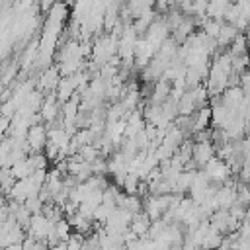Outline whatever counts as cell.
Wrapping results in <instances>:
<instances>
[{
    "label": "cell",
    "instance_id": "cell-1",
    "mask_svg": "<svg viewBox=\"0 0 250 250\" xmlns=\"http://www.w3.org/2000/svg\"><path fill=\"white\" fill-rule=\"evenodd\" d=\"M27 143L31 146V152H43L47 148L49 143V129L45 123L41 125H33L27 133Z\"/></svg>",
    "mask_w": 250,
    "mask_h": 250
},
{
    "label": "cell",
    "instance_id": "cell-2",
    "mask_svg": "<svg viewBox=\"0 0 250 250\" xmlns=\"http://www.w3.org/2000/svg\"><path fill=\"white\" fill-rule=\"evenodd\" d=\"M217 156V148L213 143H195L193 145V162L203 168L207 162H211Z\"/></svg>",
    "mask_w": 250,
    "mask_h": 250
},
{
    "label": "cell",
    "instance_id": "cell-3",
    "mask_svg": "<svg viewBox=\"0 0 250 250\" xmlns=\"http://www.w3.org/2000/svg\"><path fill=\"white\" fill-rule=\"evenodd\" d=\"M150 225H152V221H150V217L143 211V213H137L135 217H133V221H131V230L139 236V238H148V230H150Z\"/></svg>",
    "mask_w": 250,
    "mask_h": 250
},
{
    "label": "cell",
    "instance_id": "cell-4",
    "mask_svg": "<svg viewBox=\"0 0 250 250\" xmlns=\"http://www.w3.org/2000/svg\"><path fill=\"white\" fill-rule=\"evenodd\" d=\"M211 123H213V109H211V105L201 107V109H197L193 113V133H199V131L209 129Z\"/></svg>",
    "mask_w": 250,
    "mask_h": 250
},
{
    "label": "cell",
    "instance_id": "cell-5",
    "mask_svg": "<svg viewBox=\"0 0 250 250\" xmlns=\"http://www.w3.org/2000/svg\"><path fill=\"white\" fill-rule=\"evenodd\" d=\"M117 207L137 215V213H143V199L139 195H127L125 191H121V195L117 197Z\"/></svg>",
    "mask_w": 250,
    "mask_h": 250
},
{
    "label": "cell",
    "instance_id": "cell-6",
    "mask_svg": "<svg viewBox=\"0 0 250 250\" xmlns=\"http://www.w3.org/2000/svg\"><path fill=\"white\" fill-rule=\"evenodd\" d=\"M229 217H230L229 209H217V211L209 217V223H211V227H213L215 230H219L221 234H229V229H227Z\"/></svg>",
    "mask_w": 250,
    "mask_h": 250
},
{
    "label": "cell",
    "instance_id": "cell-7",
    "mask_svg": "<svg viewBox=\"0 0 250 250\" xmlns=\"http://www.w3.org/2000/svg\"><path fill=\"white\" fill-rule=\"evenodd\" d=\"M238 33H240V31H238L234 25H230V23H227V21H225V25H223V29H221V35H219V39H217L219 49L229 51L227 47H230V45L234 43V39L238 37Z\"/></svg>",
    "mask_w": 250,
    "mask_h": 250
},
{
    "label": "cell",
    "instance_id": "cell-8",
    "mask_svg": "<svg viewBox=\"0 0 250 250\" xmlns=\"http://www.w3.org/2000/svg\"><path fill=\"white\" fill-rule=\"evenodd\" d=\"M10 170H12V174H14V178H16V180L31 178V176H33V172H35V168H33V164L29 162V158H23V160L16 162Z\"/></svg>",
    "mask_w": 250,
    "mask_h": 250
},
{
    "label": "cell",
    "instance_id": "cell-9",
    "mask_svg": "<svg viewBox=\"0 0 250 250\" xmlns=\"http://www.w3.org/2000/svg\"><path fill=\"white\" fill-rule=\"evenodd\" d=\"M229 2L225 0H217V2H209V8H207V18L211 20H219V21H225V16H227V10H229Z\"/></svg>",
    "mask_w": 250,
    "mask_h": 250
},
{
    "label": "cell",
    "instance_id": "cell-10",
    "mask_svg": "<svg viewBox=\"0 0 250 250\" xmlns=\"http://www.w3.org/2000/svg\"><path fill=\"white\" fill-rule=\"evenodd\" d=\"M223 240H225V234H221L219 230H215V229L211 227L209 232H207V236L203 238L201 250H219L221 244H223Z\"/></svg>",
    "mask_w": 250,
    "mask_h": 250
},
{
    "label": "cell",
    "instance_id": "cell-11",
    "mask_svg": "<svg viewBox=\"0 0 250 250\" xmlns=\"http://www.w3.org/2000/svg\"><path fill=\"white\" fill-rule=\"evenodd\" d=\"M57 98H59V102L61 104H64V102H68L74 94H76V88H74V84L70 82V78H61V82H59V88H57Z\"/></svg>",
    "mask_w": 250,
    "mask_h": 250
},
{
    "label": "cell",
    "instance_id": "cell-12",
    "mask_svg": "<svg viewBox=\"0 0 250 250\" xmlns=\"http://www.w3.org/2000/svg\"><path fill=\"white\" fill-rule=\"evenodd\" d=\"M68 6H70V4H55V6L51 8V12L47 14V20H51V21H57V23H62V25H64V21L70 18Z\"/></svg>",
    "mask_w": 250,
    "mask_h": 250
},
{
    "label": "cell",
    "instance_id": "cell-13",
    "mask_svg": "<svg viewBox=\"0 0 250 250\" xmlns=\"http://www.w3.org/2000/svg\"><path fill=\"white\" fill-rule=\"evenodd\" d=\"M197 109H199V107H197V104H195L191 92H188V94L178 102V113H180V115H193Z\"/></svg>",
    "mask_w": 250,
    "mask_h": 250
},
{
    "label": "cell",
    "instance_id": "cell-14",
    "mask_svg": "<svg viewBox=\"0 0 250 250\" xmlns=\"http://www.w3.org/2000/svg\"><path fill=\"white\" fill-rule=\"evenodd\" d=\"M223 25H225V21H219V20H211V18H207V20L203 21L201 29H203V33H205V35H209V37H213V39H219Z\"/></svg>",
    "mask_w": 250,
    "mask_h": 250
},
{
    "label": "cell",
    "instance_id": "cell-15",
    "mask_svg": "<svg viewBox=\"0 0 250 250\" xmlns=\"http://www.w3.org/2000/svg\"><path fill=\"white\" fill-rule=\"evenodd\" d=\"M2 193H4V197H8L10 195V191H12V188L16 186V178H14V174H12V170L10 168H2Z\"/></svg>",
    "mask_w": 250,
    "mask_h": 250
},
{
    "label": "cell",
    "instance_id": "cell-16",
    "mask_svg": "<svg viewBox=\"0 0 250 250\" xmlns=\"http://www.w3.org/2000/svg\"><path fill=\"white\" fill-rule=\"evenodd\" d=\"M189 92H191V96H193V100H195V104H197L199 109H201V107H207L209 92H207L205 84H201V86H197V88H193V90H189Z\"/></svg>",
    "mask_w": 250,
    "mask_h": 250
},
{
    "label": "cell",
    "instance_id": "cell-17",
    "mask_svg": "<svg viewBox=\"0 0 250 250\" xmlns=\"http://www.w3.org/2000/svg\"><path fill=\"white\" fill-rule=\"evenodd\" d=\"M27 158H29V162L33 164V168H35V170H47L49 158H47V154H45V152H31Z\"/></svg>",
    "mask_w": 250,
    "mask_h": 250
},
{
    "label": "cell",
    "instance_id": "cell-18",
    "mask_svg": "<svg viewBox=\"0 0 250 250\" xmlns=\"http://www.w3.org/2000/svg\"><path fill=\"white\" fill-rule=\"evenodd\" d=\"M51 250H66V242H61V244H57V246H53Z\"/></svg>",
    "mask_w": 250,
    "mask_h": 250
},
{
    "label": "cell",
    "instance_id": "cell-19",
    "mask_svg": "<svg viewBox=\"0 0 250 250\" xmlns=\"http://www.w3.org/2000/svg\"><path fill=\"white\" fill-rule=\"evenodd\" d=\"M111 250H129V248H127V244H119V246H113Z\"/></svg>",
    "mask_w": 250,
    "mask_h": 250
}]
</instances>
